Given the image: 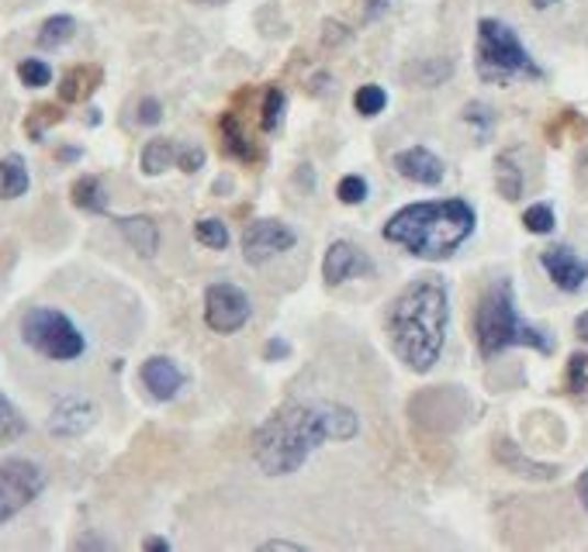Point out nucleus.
Listing matches in <instances>:
<instances>
[{"label": "nucleus", "instance_id": "f257e3e1", "mask_svg": "<svg viewBox=\"0 0 588 552\" xmlns=\"http://www.w3.org/2000/svg\"><path fill=\"white\" fill-rule=\"evenodd\" d=\"M360 418L336 401H288L253 431V460L267 476L298 473L329 439H357Z\"/></svg>", "mask_w": 588, "mask_h": 552}, {"label": "nucleus", "instance_id": "f03ea898", "mask_svg": "<svg viewBox=\"0 0 588 552\" xmlns=\"http://www.w3.org/2000/svg\"><path fill=\"white\" fill-rule=\"evenodd\" d=\"M446 322H451V294L436 273L409 280L406 291L391 301L388 339L412 373H430L436 367L446 342Z\"/></svg>", "mask_w": 588, "mask_h": 552}, {"label": "nucleus", "instance_id": "7ed1b4c3", "mask_svg": "<svg viewBox=\"0 0 588 552\" xmlns=\"http://www.w3.org/2000/svg\"><path fill=\"white\" fill-rule=\"evenodd\" d=\"M478 225V214L467 201H430V204H409L395 211L385 222V238L391 246H402L415 259H451Z\"/></svg>", "mask_w": 588, "mask_h": 552}, {"label": "nucleus", "instance_id": "20e7f679", "mask_svg": "<svg viewBox=\"0 0 588 552\" xmlns=\"http://www.w3.org/2000/svg\"><path fill=\"white\" fill-rule=\"evenodd\" d=\"M475 339H478V352L485 359H496L506 349L526 346L551 356L554 352V339L544 328H533L520 318L515 311V291L512 280H496L481 294L478 311H475Z\"/></svg>", "mask_w": 588, "mask_h": 552}, {"label": "nucleus", "instance_id": "39448f33", "mask_svg": "<svg viewBox=\"0 0 588 552\" xmlns=\"http://www.w3.org/2000/svg\"><path fill=\"white\" fill-rule=\"evenodd\" d=\"M478 77L485 83H512V80H540V69L530 53L523 49L520 35H515L506 21L481 18L478 21Z\"/></svg>", "mask_w": 588, "mask_h": 552}, {"label": "nucleus", "instance_id": "423d86ee", "mask_svg": "<svg viewBox=\"0 0 588 552\" xmlns=\"http://www.w3.org/2000/svg\"><path fill=\"white\" fill-rule=\"evenodd\" d=\"M21 339L38 356L53 359V363H74V359L87 352L84 331L56 307H32L21 318Z\"/></svg>", "mask_w": 588, "mask_h": 552}, {"label": "nucleus", "instance_id": "0eeeda50", "mask_svg": "<svg viewBox=\"0 0 588 552\" xmlns=\"http://www.w3.org/2000/svg\"><path fill=\"white\" fill-rule=\"evenodd\" d=\"M45 491V470L32 460H0V525L21 515Z\"/></svg>", "mask_w": 588, "mask_h": 552}, {"label": "nucleus", "instance_id": "6e6552de", "mask_svg": "<svg viewBox=\"0 0 588 552\" xmlns=\"http://www.w3.org/2000/svg\"><path fill=\"white\" fill-rule=\"evenodd\" d=\"M249 322V297L235 283H211L204 291V325L215 335H232Z\"/></svg>", "mask_w": 588, "mask_h": 552}, {"label": "nucleus", "instance_id": "1a4fd4ad", "mask_svg": "<svg viewBox=\"0 0 588 552\" xmlns=\"http://www.w3.org/2000/svg\"><path fill=\"white\" fill-rule=\"evenodd\" d=\"M295 246H298L295 228L277 222V218H260V222L246 225V232H243V256H246L249 267H260V262L288 252Z\"/></svg>", "mask_w": 588, "mask_h": 552}, {"label": "nucleus", "instance_id": "9d476101", "mask_svg": "<svg viewBox=\"0 0 588 552\" xmlns=\"http://www.w3.org/2000/svg\"><path fill=\"white\" fill-rule=\"evenodd\" d=\"M93 425H98V404L84 394L59 397L49 415V431L56 439H80Z\"/></svg>", "mask_w": 588, "mask_h": 552}, {"label": "nucleus", "instance_id": "9b49d317", "mask_svg": "<svg viewBox=\"0 0 588 552\" xmlns=\"http://www.w3.org/2000/svg\"><path fill=\"white\" fill-rule=\"evenodd\" d=\"M374 273V262L370 256L360 249V246H353L346 243V238H340V243H333L325 249V259H322V280L329 286H340L353 277H370Z\"/></svg>", "mask_w": 588, "mask_h": 552}, {"label": "nucleus", "instance_id": "f8f14e48", "mask_svg": "<svg viewBox=\"0 0 588 552\" xmlns=\"http://www.w3.org/2000/svg\"><path fill=\"white\" fill-rule=\"evenodd\" d=\"M540 267L547 270L554 286L564 294L581 291L585 280H588V262L572 246H547L544 252H540Z\"/></svg>", "mask_w": 588, "mask_h": 552}, {"label": "nucleus", "instance_id": "ddd939ff", "mask_svg": "<svg viewBox=\"0 0 588 552\" xmlns=\"http://www.w3.org/2000/svg\"><path fill=\"white\" fill-rule=\"evenodd\" d=\"M138 376H143V387L156 401H174L184 391V373L170 356H149L143 370H138Z\"/></svg>", "mask_w": 588, "mask_h": 552}, {"label": "nucleus", "instance_id": "4468645a", "mask_svg": "<svg viewBox=\"0 0 588 552\" xmlns=\"http://www.w3.org/2000/svg\"><path fill=\"white\" fill-rule=\"evenodd\" d=\"M395 170L402 173L406 180L412 183H422V187H436L443 183V162L436 153H430L426 146H412V149H402L395 156Z\"/></svg>", "mask_w": 588, "mask_h": 552}, {"label": "nucleus", "instance_id": "2eb2a0df", "mask_svg": "<svg viewBox=\"0 0 588 552\" xmlns=\"http://www.w3.org/2000/svg\"><path fill=\"white\" fill-rule=\"evenodd\" d=\"M114 225L125 235V243L143 259H153L159 252V225L149 218V214H129V218H118Z\"/></svg>", "mask_w": 588, "mask_h": 552}, {"label": "nucleus", "instance_id": "dca6fc26", "mask_svg": "<svg viewBox=\"0 0 588 552\" xmlns=\"http://www.w3.org/2000/svg\"><path fill=\"white\" fill-rule=\"evenodd\" d=\"M101 69L98 66H74L69 74L63 77V83H59V98L66 101V104H80V101H87L93 90L101 87Z\"/></svg>", "mask_w": 588, "mask_h": 552}, {"label": "nucleus", "instance_id": "f3484780", "mask_svg": "<svg viewBox=\"0 0 588 552\" xmlns=\"http://www.w3.org/2000/svg\"><path fill=\"white\" fill-rule=\"evenodd\" d=\"M32 187V177H29V162L25 156H4L0 159V201H14V198H25Z\"/></svg>", "mask_w": 588, "mask_h": 552}, {"label": "nucleus", "instance_id": "a211bd4d", "mask_svg": "<svg viewBox=\"0 0 588 552\" xmlns=\"http://www.w3.org/2000/svg\"><path fill=\"white\" fill-rule=\"evenodd\" d=\"M523 187H526V177L520 170V162H515V153H499L496 156V190L506 201H520Z\"/></svg>", "mask_w": 588, "mask_h": 552}, {"label": "nucleus", "instance_id": "6ab92c4d", "mask_svg": "<svg viewBox=\"0 0 588 552\" xmlns=\"http://www.w3.org/2000/svg\"><path fill=\"white\" fill-rule=\"evenodd\" d=\"M454 77V63L451 59H415L406 66V80L412 87H440Z\"/></svg>", "mask_w": 588, "mask_h": 552}, {"label": "nucleus", "instance_id": "aec40b11", "mask_svg": "<svg viewBox=\"0 0 588 552\" xmlns=\"http://www.w3.org/2000/svg\"><path fill=\"white\" fill-rule=\"evenodd\" d=\"M174 162H177V142L170 138H149L143 146V156H138V166H143L146 177L167 173Z\"/></svg>", "mask_w": 588, "mask_h": 552}, {"label": "nucleus", "instance_id": "412c9836", "mask_svg": "<svg viewBox=\"0 0 588 552\" xmlns=\"http://www.w3.org/2000/svg\"><path fill=\"white\" fill-rule=\"evenodd\" d=\"M69 198L74 204L87 214H108V194H104V183L101 177H80L69 187Z\"/></svg>", "mask_w": 588, "mask_h": 552}, {"label": "nucleus", "instance_id": "4be33fe9", "mask_svg": "<svg viewBox=\"0 0 588 552\" xmlns=\"http://www.w3.org/2000/svg\"><path fill=\"white\" fill-rule=\"evenodd\" d=\"M222 138H225V153H229V156H235V159L253 162L256 156H260V153H256L253 142L243 135V128H240V117H235L232 111L222 117Z\"/></svg>", "mask_w": 588, "mask_h": 552}, {"label": "nucleus", "instance_id": "5701e85b", "mask_svg": "<svg viewBox=\"0 0 588 552\" xmlns=\"http://www.w3.org/2000/svg\"><path fill=\"white\" fill-rule=\"evenodd\" d=\"M74 35H77V21L69 14H53L49 21H42L38 45L42 49H59V45H66Z\"/></svg>", "mask_w": 588, "mask_h": 552}, {"label": "nucleus", "instance_id": "b1692460", "mask_svg": "<svg viewBox=\"0 0 588 552\" xmlns=\"http://www.w3.org/2000/svg\"><path fill=\"white\" fill-rule=\"evenodd\" d=\"M353 108H357V114H364V117L381 114V111L388 108V93H385V87H378V83H364V87H357V93H353Z\"/></svg>", "mask_w": 588, "mask_h": 552}, {"label": "nucleus", "instance_id": "393cba45", "mask_svg": "<svg viewBox=\"0 0 588 552\" xmlns=\"http://www.w3.org/2000/svg\"><path fill=\"white\" fill-rule=\"evenodd\" d=\"M499 460L509 463V466H515L523 476H540V480H554V476H557L554 466H536V463L526 460V455H515L512 442H499Z\"/></svg>", "mask_w": 588, "mask_h": 552}, {"label": "nucleus", "instance_id": "a878e982", "mask_svg": "<svg viewBox=\"0 0 588 552\" xmlns=\"http://www.w3.org/2000/svg\"><path fill=\"white\" fill-rule=\"evenodd\" d=\"M18 80L38 90V87H49L53 83V66L45 59H21L18 63Z\"/></svg>", "mask_w": 588, "mask_h": 552}, {"label": "nucleus", "instance_id": "bb28decb", "mask_svg": "<svg viewBox=\"0 0 588 552\" xmlns=\"http://www.w3.org/2000/svg\"><path fill=\"white\" fill-rule=\"evenodd\" d=\"M195 238L204 249H225L229 246V228L222 218H201L195 225Z\"/></svg>", "mask_w": 588, "mask_h": 552}, {"label": "nucleus", "instance_id": "cd10ccee", "mask_svg": "<svg viewBox=\"0 0 588 552\" xmlns=\"http://www.w3.org/2000/svg\"><path fill=\"white\" fill-rule=\"evenodd\" d=\"M21 431H25V418H21V412L11 404V397L0 394V442L18 439Z\"/></svg>", "mask_w": 588, "mask_h": 552}, {"label": "nucleus", "instance_id": "c85d7f7f", "mask_svg": "<svg viewBox=\"0 0 588 552\" xmlns=\"http://www.w3.org/2000/svg\"><path fill=\"white\" fill-rule=\"evenodd\" d=\"M523 225H526V232H533V235H551L554 225H557L554 207H551V204H533V207H526V211H523Z\"/></svg>", "mask_w": 588, "mask_h": 552}, {"label": "nucleus", "instance_id": "c756f323", "mask_svg": "<svg viewBox=\"0 0 588 552\" xmlns=\"http://www.w3.org/2000/svg\"><path fill=\"white\" fill-rule=\"evenodd\" d=\"M59 122H63V111H59V108H53V104H42V108H35V111L29 114L25 128H29V135H32V138H42V135H45V128H49V125H59Z\"/></svg>", "mask_w": 588, "mask_h": 552}, {"label": "nucleus", "instance_id": "7c9ffc66", "mask_svg": "<svg viewBox=\"0 0 588 552\" xmlns=\"http://www.w3.org/2000/svg\"><path fill=\"white\" fill-rule=\"evenodd\" d=\"M260 114H264V117H260V128H264V132H274L277 122H280V114H285V90L270 87L267 98H264V111H260Z\"/></svg>", "mask_w": 588, "mask_h": 552}, {"label": "nucleus", "instance_id": "2f4dec72", "mask_svg": "<svg viewBox=\"0 0 588 552\" xmlns=\"http://www.w3.org/2000/svg\"><path fill=\"white\" fill-rule=\"evenodd\" d=\"M564 387L572 394H581L588 387V356L585 352H575L568 359V376H564Z\"/></svg>", "mask_w": 588, "mask_h": 552}, {"label": "nucleus", "instance_id": "473e14b6", "mask_svg": "<svg viewBox=\"0 0 588 552\" xmlns=\"http://www.w3.org/2000/svg\"><path fill=\"white\" fill-rule=\"evenodd\" d=\"M336 198H340L343 204H360V201L367 198V180H364V177H343V180L336 183Z\"/></svg>", "mask_w": 588, "mask_h": 552}, {"label": "nucleus", "instance_id": "72a5a7b5", "mask_svg": "<svg viewBox=\"0 0 588 552\" xmlns=\"http://www.w3.org/2000/svg\"><path fill=\"white\" fill-rule=\"evenodd\" d=\"M177 166L184 173H198L204 166V149L201 146H177Z\"/></svg>", "mask_w": 588, "mask_h": 552}, {"label": "nucleus", "instance_id": "f704fd0d", "mask_svg": "<svg viewBox=\"0 0 588 552\" xmlns=\"http://www.w3.org/2000/svg\"><path fill=\"white\" fill-rule=\"evenodd\" d=\"M135 122L138 125H159L163 122V104L156 98H143L135 108Z\"/></svg>", "mask_w": 588, "mask_h": 552}, {"label": "nucleus", "instance_id": "c9c22d12", "mask_svg": "<svg viewBox=\"0 0 588 552\" xmlns=\"http://www.w3.org/2000/svg\"><path fill=\"white\" fill-rule=\"evenodd\" d=\"M464 122H470V125H481V128L488 132L491 125H496V117H491V111H488L485 104H478V101H475V104H467V108H464Z\"/></svg>", "mask_w": 588, "mask_h": 552}, {"label": "nucleus", "instance_id": "e433bc0d", "mask_svg": "<svg viewBox=\"0 0 588 552\" xmlns=\"http://www.w3.org/2000/svg\"><path fill=\"white\" fill-rule=\"evenodd\" d=\"M260 549H280V552H301L304 545H301V542H291V539H270V542H264Z\"/></svg>", "mask_w": 588, "mask_h": 552}, {"label": "nucleus", "instance_id": "4c0bfd02", "mask_svg": "<svg viewBox=\"0 0 588 552\" xmlns=\"http://www.w3.org/2000/svg\"><path fill=\"white\" fill-rule=\"evenodd\" d=\"M391 8V0H367V21H378Z\"/></svg>", "mask_w": 588, "mask_h": 552}, {"label": "nucleus", "instance_id": "58836bf2", "mask_svg": "<svg viewBox=\"0 0 588 552\" xmlns=\"http://www.w3.org/2000/svg\"><path fill=\"white\" fill-rule=\"evenodd\" d=\"M143 549H146V552H170V542L163 539V536H149V539L143 542Z\"/></svg>", "mask_w": 588, "mask_h": 552}, {"label": "nucleus", "instance_id": "ea45409f", "mask_svg": "<svg viewBox=\"0 0 588 552\" xmlns=\"http://www.w3.org/2000/svg\"><path fill=\"white\" fill-rule=\"evenodd\" d=\"M288 342H280V339H270L267 342V359H280V356H288Z\"/></svg>", "mask_w": 588, "mask_h": 552}, {"label": "nucleus", "instance_id": "a19ab883", "mask_svg": "<svg viewBox=\"0 0 588 552\" xmlns=\"http://www.w3.org/2000/svg\"><path fill=\"white\" fill-rule=\"evenodd\" d=\"M578 500H581V508L588 511V470L578 476Z\"/></svg>", "mask_w": 588, "mask_h": 552}, {"label": "nucleus", "instance_id": "79ce46f5", "mask_svg": "<svg viewBox=\"0 0 588 552\" xmlns=\"http://www.w3.org/2000/svg\"><path fill=\"white\" fill-rule=\"evenodd\" d=\"M77 549H111V542H104V539H80Z\"/></svg>", "mask_w": 588, "mask_h": 552}, {"label": "nucleus", "instance_id": "37998d69", "mask_svg": "<svg viewBox=\"0 0 588 552\" xmlns=\"http://www.w3.org/2000/svg\"><path fill=\"white\" fill-rule=\"evenodd\" d=\"M80 156H84L80 149H59V153H56V159H59V162H77Z\"/></svg>", "mask_w": 588, "mask_h": 552}, {"label": "nucleus", "instance_id": "c03bdc74", "mask_svg": "<svg viewBox=\"0 0 588 552\" xmlns=\"http://www.w3.org/2000/svg\"><path fill=\"white\" fill-rule=\"evenodd\" d=\"M575 328H578V335H581V339L588 342V311H585V315H578V322H575Z\"/></svg>", "mask_w": 588, "mask_h": 552}, {"label": "nucleus", "instance_id": "a18cd8bd", "mask_svg": "<svg viewBox=\"0 0 588 552\" xmlns=\"http://www.w3.org/2000/svg\"><path fill=\"white\" fill-rule=\"evenodd\" d=\"M195 4H208V8H219V4H229V0H195Z\"/></svg>", "mask_w": 588, "mask_h": 552}, {"label": "nucleus", "instance_id": "49530a36", "mask_svg": "<svg viewBox=\"0 0 588 552\" xmlns=\"http://www.w3.org/2000/svg\"><path fill=\"white\" fill-rule=\"evenodd\" d=\"M551 4H554V0H533V8H540V11L551 8Z\"/></svg>", "mask_w": 588, "mask_h": 552}, {"label": "nucleus", "instance_id": "de8ad7c7", "mask_svg": "<svg viewBox=\"0 0 588 552\" xmlns=\"http://www.w3.org/2000/svg\"><path fill=\"white\" fill-rule=\"evenodd\" d=\"M585 170H588V159H585Z\"/></svg>", "mask_w": 588, "mask_h": 552}]
</instances>
